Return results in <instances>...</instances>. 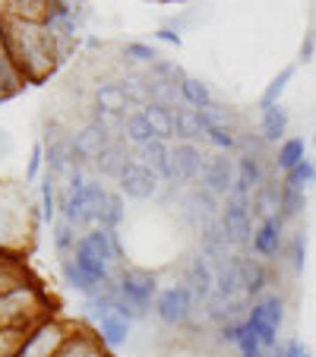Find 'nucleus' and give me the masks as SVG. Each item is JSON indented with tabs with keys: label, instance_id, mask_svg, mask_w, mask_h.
<instances>
[{
	"label": "nucleus",
	"instance_id": "f257e3e1",
	"mask_svg": "<svg viewBox=\"0 0 316 357\" xmlns=\"http://www.w3.org/2000/svg\"><path fill=\"white\" fill-rule=\"evenodd\" d=\"M0 51L13 61L22 82H41L57 67L54 38H51V32L45 29V22L3 16V45H0Z\"/></svg>",
	"mask_w": 316,
	"mask_h": 357
},
{
	"label": "nucleus",
	"instance_id": "f03ea898",
	"mask_svg": "<svg viewBox=\"0 0 316 357\" xmlns=\"http://www.w3.org/2000/svg\"><path fill=\"white\" fill-rule=\"evenodd\" d=\"M73 259L80 263V269L92 278L95 284L101 282H111L114 275V266L123 263V247H121V237L117 231L108 228H98V231H89V234L80 237L73 250Z\"/></svg>",
	"mask_w": 316,
	"mask_h": 357
},
{
	"label": "nucleus",
	"instance_id": "7ed1b4c3",
	"mask_svg": "<svg viewBox=\"0 0 316 357\" xmlns=\"http://www.w3.org/2000/svg\"><path fill=\"white\" fill-rule=\"evenodd\" d=\"M70 326L61 323V319L47 317L41 319V323H35L32 329L22 335L20 342V351H16V357H57V351L63 348V342L70 338Z\"/></svg>",
	"mask_w": 316,
	"mask_h": 357
},
{
	"label": "nucleus",
	"instance_id": "20e7f679",
	"mask_svg": "<svg viewBox=\"0 0 316 357\" xmlns=\"http://www.w3.org/2000/svg\"><path fill=\"white\" fill-rule=\"evenodd\" d=\"M177 209H181L183 222H187L190 228H196V231L209 228V225H216L218 218H222V202H218L216 193H209L206 187L190 190V193L181 199Z\"/></svg>",
	"mask_w": 316,
	"mask_h": 357
},
{
	"label": "nucleus",
	"instance_id": "39448f33",
	"mask_svg": "<svg viewBox=\"0 0 316 357\" xmlns=\"http://www.w3.org/2000/svg\"><path fill=\"white\" fill-rule=\"evenodd\" d=\"M117 288H121V297L133 307L136 313H146V307L152 303L155 291H158V278L149 269H123L121 278H117Z\"/></svg>",
	"mask_w": 316,
	"mask_h": 357
},
{
	"label": "nucleus",
	"instance_id": "423d86ee",
	"mask_svg": "<svg viewBox=\"0 0 316 357\" xmlns=\"http://www.w3.org/2000/svg\"><path fill=\"white\" fill-rule=\"evenodd\" d=\"M155 313L168 326H183L193 317V291L190 284H171L155 297Z\"/></svg>",
	"mask_w": 316,
	"mask_h": 357
},
{
	"label": "nucleus",
	"instance_id": "0eeeda50",
	"mask_svg": "<svg viewBox=\"0 0 316 357\" xmlns=\"http://www.w3.org/2000/svg\"><path fill=\"white\" fill-rule=\"evenodd\" d=\"M114 142L111 130L105 123H89L82 127L80 133L73 136V162L76 165H89V162H98V155L105 152V146Z\"/></svg>",
	"mask_w": 316,
	"mask_h": 357
},
{
	"label": "nucleus",
	"instance_id": "6e6552de",
	"mask_svg": "<svg viewBox=\"0 0 316 357\" xmlns=\"http://www.w3.org/2000/svg\"><path fill=\"white\" fill-rule=\"evenodd\" d=\"M162 177L155 174V171H149L142 162H130L127 168H123V174L117 177V183H121V193L130 196V199H152L155 193H158V187H162Z\"/></svg>",
	"mask_w": 316,
	"mask_h": 357
},
{
	"label": "nucleus",
	"instance_id": "1a4fd4ad",
	"mask_svg": "<svg viewBox=\"0 0 316 357\" xmlns=\"http://www.w3.org/2000/svg\"><path fill=\"white\" fill-rule=\"evenodd\" d=\"M171 165H174V181L177 183H187V181H196L202 177L206 171V155H202V149L196 142H177L171 146Z\"/></svg>",
	"mask_w": 316,
	"mask_h": 357
},
{
	"label": "nucleus",
	"instance_id": "9d476101",
	"mask_svg": "<svg viewBox=\"0 0 316 357\" xmlns=\"http://www.w3.org/2000/svg\"><path fill=\"white\" fill-rule=\"evenodd\" d=\"M95 317V329L105 348H121L130 335V319L123 313H117L114 307H105V310H92Z\"/></svg>",
	"mask_w": 316,
	"mask_h": 357
},
{
	"label": "nucleus",
	"instance_id": "9b49d317",
	"mask_svg": "<svg viewBox=\"0 0 316 357\" xmlns=\"http://www.w3.org/2000/svg\"><path fill=\"white\" fill-rule=\"evenodd\" d=\"M247 297H225V294H212L206 301V319L216 323L218 329L231 323H243L247 319Z\"/></svg>",
	"mask_w": 316,
	"mask_h": 357
},
{
	"label": "nucleus",
	"instance_id": "f8f14e48",
	"mask_svg": "<svg viewBox=\"0 0 316 357\" xmlns=\"http://www.w3.org/2000/svg\"><path fill=\"white\" fill-rule=\"evenodd\" d=\"M22 212L29 215V206L20 199V193L10 187H0V247H10L7 234L22 231Z\"/></svg>",
	"mask_w": 316,
	"mask_h": 357
},
{
	"label": "nucleus",
	"instance_id": "ddd939ff",
	"mask_svg": "<svg viewBox=\"0 0 316 357\" xmlns=\"http://www.w3.org/2000/svg\"><path fill=\"white\" fill-rule=\"evenodd\" d=\"M234 181H237V162L228 155L212 158V162L206 165V171H202V187L216 196H228Z\"/></svg>",
	"mask_w": 316,
	"mask_h": 357
},
{
	"label": "nucleus",
	"instance_id": "4468645a",
	"mask_svg": "<svg viewBox=\"0 0 316 357\" xmlns=\"http://www.w3.org/2000/svg\"><path fill=\"white\" fill-rule=\"evenodd\" d=\"M63 222H70L73 228H86V225H95V212L92 202H89L86 187H63Z\"/></svg>",
	"mask_w": 316,
	"mask_h": 357
},
{
	"label": "nucleus",
	"instance_id": "2eb2a0df",
	"mask_svg": "<svg viewBox=\"0 0 316 357\" xmlns=\"http://www.w3.org/2000/svg\"><path fill=\"white\" fill-rule=\"evenodd\" d=\"M187 284H190V291H193V297L200 303H206L209 297L216 294V266L209 263L202 253H196V257L190 259V266H187Z\"/></svg>",
	"mask_w": 316,
	"mask_h": 357
},
{
	"label": "nucleus",
	"instance_id": "dca6fc26",
	"mask_svg": "<svg viewBox=\"0 0 316 357\" xmlns=\"http://www.w3.org/2000/svg\"><path fill=\"white\" fill-rule=\"evenodd\" d=\"M216 294L247 297V291H243V257L241 253H234V257L225 259L222 266H216Z\"/></svg>",
	"mask_w": 316,
	"mask_h": 357
},
{
	"label": "nucleus",
	"instance_id": "f3484780",
	"mask_svg": "<svg viewBox=\"0 0 316 357\" xmlns=\"http://www.w3.org/2000/svg\"><path fill=\"white\" fill-rule=\"evenodd\" d=\"M231 241L225 237V231H222V222H216V225H209V228H202L200 231V253L209 259L212 266H222L225 259H231L234 253H231Z\"/></svg>",
	"mask_w": 316,
	"mask_h": 357
},
{
	"label": "nucleus",
	"instance_id": "a211bd4d",
	"mask_svg": "<svg viewBox=\"0 0 316 357\" xmlns=\"http://www.w3.org/2000/svg\"><path fill=\"white\" fill-rule=\"evenodd\" d=\"M140 162L146 165L149 171H155V174L162 177V181H168L171 187H174V165H171V146L162 139H152L149 146L140 149Z\"/></svg>",
	"mask_w": 316,
	"mask_h": 357
},
{
	"label": "nucleus",
	"instance_id": "6ab92c4d",
	"mask_svg": "<svg viewBox=\"0 0 316 357\" xmlns=\"http://www.w3.org/2000/svg\"><path fill=\"white\" fill-rule=\"evenodd\" d=\"M282 241H285V222L278 215L266 218V222H259V228L253 234V250L259 257H278L282 253Z\"/></svg>",
	"mask_w": 316,
	"mask_h": 357
},
{
	"label": "nucleus",
	"instance_id": "aec40b11",
	"mask_svg": "<svg viewBox=\"0 0 316 357\" xmlns=\"http://www.w3.org/2000/svg\"><path fill=\"white\" fill-rule=\"evenodd\" d=\"M57 357H108V348L101 344L98 335L76 329V332H70V338L57 351Z\"/></svg>",
	"mask_w": 316,
	"mask_h": 357
},
{
	"label": "nucleus",
	"instance_id": "412c9836",
	"mask_svg": "<svg viewBox=\"0 0 316 357\" xmlns=\"http://www.w3.org/2000/svg\"><path fill=\"white\" fill-rule=\"evenodd\" d=\"M95 108L105 111V114H111V117L127 114L130 98H127V92H123L121 82H101V86L95 89Z\"/></svg>",
	"mask_w": 316,
	"mask_h": 357
},
{
	"label": "nucleus",
	"instance_id": "4be33fe9",
	"mask_svg": "<svg viewBox=\"0 0 316 357\" xmlns=\"http://www.w3.org/2000/svg\"><path fill=\"white\" fill-rule=\"evenodd\" d=\"M130 162H133V158H130V152H127V146H123V139H114V142H108V146H105V152L98 155L95 168H98L101 177H121L123 168H127Z\"/></svg>",
	"mask_w": 316,
	"mask_h": 357
},
{
	"label": "nucleus",
	"instance_id": "5701e85b",
	"mask_svg": "<svg viewBox=\"0 0 316 357\" xmlns=\"http://www.w3.org/2000/svg\"><path fill=\"white\" fill-rule=\"evenodd\" d=\"M142 114H146V121H149V127H152L155 139L168 142V139H174V136H177V130H174V111H171L168 105H155V101H149L146 108H142Z\"/></svg>",
	"mask_w": 316,
	"mask_h": 357
},
{
	"label": "nucleus",
	"instance_id": "b1692460",
	"mask_svg": "<svg viewBox=\"0 0 316 357\" xmlns=\"http://www.w3.org/2000/svg\"><path fill=\"white\" fill-rule=\"evenodd\" d=\"M250 206H253V215H259L262 222L266 218H276L278 209H282V187L278 183H262L259 190L253 193V199H250Z\"/></svg>",
	"mask_w": 316,
	"mask_h": 357
},
{
	"label": "nucleus",
	"instance_id": "393cba45",
	"mask_svg": "<svg viewBox=\"0 0 316 357\" xmlns=\"http://www.w3.org/2000/svg\"><path fill=\"white\" fill-rule=\"evenodd\" d=\"M174 130L183 142H196L206 139V121L196 108H177L174 111Z\"/></svg>",
	"mask_w": 316,
	"mask_h": 357
},
{
	"label": "nucleus",
	"instance_id": "a878e982",
	"mask_svg": "<svg viewBox=\"0 0 316 357\" xmlns=\"http://www.w3.org/2000/svg\"><path fill=\"white\" fill-rule=\"evenodd\" d=\"M247 326L253 329V335L259 338L262 351H266V348L276 351V348H278V329L269 323V317H266V310H262V301L253 303V310L247 313Z\"/></svg>",
	"mask_w": 316,
	"mask_h": 357
},
{
	"label": "nucleus",
	"instance_id": "bb28decb",
	"mask_svg": "<svg viewBox=\"0 0 316 357\" xmlns=\"http://www.w3.org/2000/svg\"><path fill=\"white\" fill-rule=\"evenodd\" d=\"M121 136L130 142V146H140V149L149 146V142L155 139V133H152V127H149V121H146V114H142V111H133V114L123 117Z\"/></svg>",
	"mask_w": 316,
	"mask_h": 357
},
{
	"label": "nucleus",
	"instance_id": "cd10ccee",
	"mask_svg": "<svg viewBox=\"0 0 316 357\" xmlns=\"http://www.w3.org/2000/svg\"><path fill=\"white\" fill-rule=\"evenodd\" d=\"M237 183H241V187H247L250 193H256V190L266 183V168H262V158L241 155V162H237Z\"/></svg>",
	"mask_w": 316,
	"mask_h": 357
},
{
	"label": "nucleus",
	"instance_id": "c85d7f7f",
	"mask_svg": "<svg viewBox=\"0 0 316 357\" xmlns=\"http://www.w3.org/2000/svg\"><path fill=\"white\" fill-rule=\"evenodd\" d=\"M266 288H269V269L259 259L243 257V291H247V297H259Z\"/></svg>",
	"mask_w": 316,
	"mask_h": 357
},
{
	"label": "nucleus",
	"instance_id": "c756f323",
	"mask_svg": "<svg viewBox=\"0 0 316 357\" xmlns=\"http://www.w3.org/2000/svg\"><path fill=\"white\" fill-rule=\"evenodd\" d=\"M307 158V142L301 139V136H294V139H285L282 146H278V155H276V165H278V171H294L297 165Z\"/></svg>",
	"mask_w": 316,
	"mask_h": 357
},
{
	"label": "nucleus",
	"instance_id": "7c9ffc66",
	"mask_svg": "<svg viewBox=\"0 0 316 357\" xmlns=\"http://www.w3.org/2000/svg\"><path fill=\"white\" fill-rule=\"evenodd\" d=\"M285 133H288V111H285L282 105H276V108H269V111H262V139H266V142H278Z\"/></svg>",
	"mask_w": 316,
	"mask_h": 357
},
{
	"label": "nucleus",
	"instance_id": "2f4dec72",
	"mask_svg": "<svg viewBox=\"0 0 316 357\" xmlns=\"http://www.w3.org/2000/svg\"><path fill=\"white\" fill-rule=\"evenodd\" d=\"M294 70H297L294 63H288V67H285L282 73H278L276 79L266 86V92H262V98H259V108H262V111H269V108H276V105H282L278 98H282V92L288 89V82L294 79Z\"/></svg>",
	"mask_w": 316,
	"mask_h": 357
},
{
	"label": "nucleus",
	"instance_id": "473e14b6",
	"mask_svg": "<svg viewBox=\"0 0 316 357\" xmlns=\"http://www.w3.org/2000/svg\"><path fill=\"white\" fill-rule=\"evenodd\" d=\"M181 95H183V101H187L190 108H196V111H202V108L212 105V92H209V86L202 79H196V76H187V79L181 82Z\"/></svg>",
	"mask_w": 316,
	"mask_h": 357
},
{
	"label": "nucleus",
	"instance_id": "72a5a7b5",
	"mask_svg": "<svg viewBox=\"0 0 316 357\" xmlns=\"http://www.w3.org/2000/svg\"><path fill=\"white\" fill-rule=\"evenodd\" d=\"M61 269H63V278H67V284H70V288L82 291V294H92V291L98 288V284H95L92 278H89L86 272L80 269V263H76L73 257H67V259H63V263H61Z\"/></svg>",
	"mask_w": 316,
	"mask_h": 357
},
{
	"label": "nucleus",
	"instance_id": "f704fd0d",
	"mask_svg": "<svg viewBox=\"0 0 316 357\" xmlns=\"http://www.w3.org/2000/svg\"><path fill=\"white\" fill-rule=\"evenodd\" d=\"M123 92H127L130 105H142L146 108L149 105V76H140V73H127L121 79Z\"/></svg>",
	"mask_w": 316,
	"mask_h": 357
},
{
	"label": "nucleus",
	"instance_id": "c9c22d12",
	"mask_svg": "<svg viewBox=\"0 0 316 357\" xmlns=\"http://www.w3.org/2000/svg\"><path fill=\"white\" fill-rule=\"evenodd\" d=\"M303 206H307V199H303V190L285 187V183H282V209H278V218H282V222H291V218L301 215Z\"/></svg>",
	"mask_w": 316,
	"mask_h": 357
},
{
	"label": "nucleus",
	"instance_id": "e433bc0d",
	"mask_svg": "<svg viewBox=\"0 0 316 357\" xmlns=\"http://www.w3.org/2000/svg\"><path fill=\"white\" fill-rule=\"evenodd\" d=\"M313 181H316V162H313V158H303L294 171H288V174H285V187H294V190L310 187Z\"/></svg>",
	"mask_w": 316,
	"mask_h": 357
},
{
	"label": "nucleus",
	"instance_id": "4c0bfd02",
	"mask_svg": "<svg viewBox=\"0 0 316 357\" xmlns=\"http://www.w3.org/2000/svg\"><path fill=\"white\" fill-rule=\"evenodd\" d=\"M121 222H123V193H111L108 206H105V212H101V218H98V228L117 231Z\"/></svg>",
	"mask_w": 316,
	"mask_h": 357
},
{
	"label": "nucleus",
	"instance_id": "58836bf2",
	"mask_svg": "<svg viewBox=\"0 0 316 357\" xmlns=\"http://www.w3.org/2000/svg\"><path fill=\"white\" fill-rule=\"evenodd\" d=\"M202 121H206V130L209 127H234V111L228 108V105H218V101H212L209 108L200 111Z\"/></svg>",
	"mask_w": 316,
	"mask_h": 357
},
{
	"label": "nucleus",
	"instance_id": "ea45409f",
	"mask_svg": "<svg viewBox=\"0 0 316 357\" xmlns=\"http://www.w3.org/2000/svg\"><path fill=\"white\" fill-rule=\"evenodd\" d=\"M206 139L212 142L216 149H222V152H234V149L241 146V139H237L234 127H209V130H206Z\"/></svg>",
	"mask_w": 316,
	"mask_h": 357
},
{
	"label": "nucleus",
	"instance_id": "a19ab883",
	"mask_svg": "<svg viewBox=\"0 0 316 357\" xmlns=\"http://www.w3.org/2000/svg\"><path fill=\"white\" fill-rule=\"evenodd\" d=\"M76 243H80V241H76V228H73V225H70V222H57L54 225V250H57V253L67 259V253H70V250H76Z\"/></svg>",
	"mask_w": 316,
	"mask_h": 357
},
{
	"label": "nucleus",
	"instance_id": "79ce46f5",
	"mask_svg": "<svg viewBox=\"0 0 316 357\" xmlns=\"http://www.w3.org/2000/svg\"><path fill=\"white\" fill-rule=\"evenodd\" d=\"M54 212H57V193H54V174L47 171V177H45V183H41V215L51 222L54 218Z\"/></svg>",
	"mask_w": 316,
	"mask_h": 357
},
{
	"label": "nucleus",
	"instance_id": "37998d69",
	"mask_svg": "<svg viewBox=\"0 0 316 357\" xmlns=\"http://www.w3.org/2000/svg\"><path fill=\"white\" fill-rule=\"evenodd\" d=\"M303 259H307V237H303V231H297L291 237V269L303 272Z\"/></svg>",
	"mask_w": 316,
	"mask_h": 357
},
{
	"label": "nucleus",
	"instance_id": "c03bdc74",
	"mask_svg": "<svg viewBox=\"0 0 316 357\" xmlns=\"http://www.w3.org/2000/svg\"><path fill=\"white\" fill-rule=\"evenodd\" d=\"M127 57H130V61H136V63H149V67L158 61L155 47L142 45V41H130V45H127Z\"/></svg>",
	"mask_w": 316,
	"mask_h": 357
},
{
	"label": "nucleus",
	"instance_id": "a18cd8bd",
	"mask_svg": "<svg viewBox=\"0 0 316 357\" xmlns=\"http://www.w3.org/2000/svg\"><path fill=\"white\" fill-rule=\"evenodd\" d=\"M262 310H266V317H269V323L276 326V329L285 323V301H282L278 294H269V297H266V301H262Z\"/></svg>",
	"mask_w": 316,
	"mask_h": 357
},
{
	"label": "nucleus",
	"instance_id": "49530a36",
	"mask_svg": "<svg viewBox=\"0 0 316 357\" xmlns=\"http://www.w3.org/2000/svg\"><path fill=\"white\" fill-rule=\"evenodd\" d=\"M243 332H247V323H231V326H222L218 329V342H225V344H241V338H243Z\"/></svg>",
	"mask_w": 316,
	"mask_h": 357
},
{
	"label": "nucleus",
	"instance_id": "de8ad7c7",
	"mask_svg": "<svg viewBox=\"0 0 316 357\" xmlns=\"http://www.w3.org/2000/svg\"><path fill=\"white\" fill-rule=\"evenodd\" d=\"M243 323H247V319H243ZM237 348H241V357H250V354H259V351H262L259 338H256V335H253V329H250V326H247V332H243V338H241V344H237Z\"/></svg>",
	"mask_w": 316,
	"mask_h": 357
},
{
	"label": "nucleus",
	"instance_id": "09e8293b",
	"mask_svg": "<svg viewBox=\"0 0 316 357\" xmlns=\"http://www.w3.org/2000/svg\"><path fill=\"white\" fill-rule=\"evenodd\" d=\"M41 162H45V146H35L32 149V158H29V168H26V181H35V177H38Z\"/></svg>",
	"mask_w": 316,
	"mask_h": 357
},
{
	"label": "nucleus",
	"instance_id": "8fccbe9b",
	"mask_svg": "<svg viewBox=\"0 0 316 357\" xmlns=\"http://www.w3.org/2000/svg\"><path fill=\"white\" fill-rule=\"evenodd\" d=\"M282 351H285V357H310L307 344H301L297 338H291L288 344H282Z\"/></svg>",
	"mask_w": 316,
	"mask_h": 357
},
{
	"label": "nucleus",
	"instance_id": "3c124183",
	"mask_svg": "<svg viewBox=\"0 0 316 357\" xmlns=\"http://www.w3.org/2000/svg\"><path fill=\"white\" fill-rule=\"evenodd\" d=\"M313 51H316V35L307 32V35H303V45H301V61L303 63L313 61Z\"/></svg>",
	"mask_w": 316,
	"mask_h": 357
},
{
	"label": "nucleus",
	"instance_id": "603ef678",
	"mask_svg": "<svg viewBox=\"0 0 316 357\" xmlns=\"http://www.w3.org/2000/svg\"><path fill=\"white\" fill-rule=\"evenodd\" d=\"M155 38L158 41H165V45H174V47H181L183 41H181V35L177 32H171V29H162V32H155Z\"/></svg>",
	"mask_w": 316,
	"mask_h": 357
},
{
	"label": "nucleus",
	"instance_id": "864d4df0",
	"mask_svg": "<svg viewBox=\"0 0 316 357\" xmlns=\"http://www.w3.org/2000/svg\"><path fill=\"white\" fill-rule=\"evenodd\" d=\"M250 357H269V354H266V351H259V354H250Z\"/></svg>",
	"mask_w": 316,
	"mask_h": 357
},
{
	"label": "nucleus",
	"instance_id": "5fc2aeb1",
	"mask_svg": "<svg viewBox=\"0 0 316 357\" xmlns=\"http://www.w3.org/2000/svg\"><path fill=\"white\" fill-rule=\"evenodd\" d=\"M313 142H316V136H313Z\"/></svg>",
	"mask_w": 316,
	"mask_h": 357
}]
</instances>
